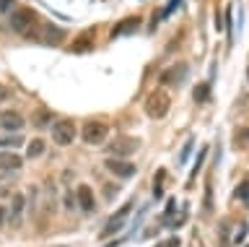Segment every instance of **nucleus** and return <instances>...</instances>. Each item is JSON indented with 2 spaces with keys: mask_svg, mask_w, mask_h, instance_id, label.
Masks as SVG:
<instances>
[{
  "mask_svg": "<svg viewBox=\"0 0 249 247\" xmlns=\"http://www.w3.org/2000/svg\"><path fill=\"white\" fill-rule=\"evenodd\" d=\"M138 149H140V143L135 138H114L112 143H107L109 156H114V159H130Z\"/></svg>",
  "mask_w": 249,
  "mask_h": 247,
  "instance_id": "nucleus-4",
  "label": "nucleus"
},
{
  "mask_svg": "<svg viewBox=\"0 0 249 247\" xmlns=\"http://www.w3.org/2000/svg\"><path fill=\"white\" fill-rule=\"evenodd\" d=\"M187 71H190V65H187V63L169 65L166 71L161 73V83H163V86H177V83H182V78L187 76Z\"/></svg>",
  "mask_w": 249,
  "mask_h": 247,
  "instance_id": "nucleus-10",
  "label": "nucleus"
},
{
  "mask_svg": "<svg viewBox=\"0 0 249 247\" xmlns=\"http://www.w3.org/2000/svg\"><path fill=\"white\" fill-rule=\"evenodd\" d=\"M5 99H11V89L0 83V102H5Z\"/></svg>",
  "mask_w": 249,
  "mask_h": 247,
  "instance_id": "nucleus-23",
  "label": "nucleus"
},
{
  "mask_svg": "<svg viewBox=\"0 0 249 247\" xmlns=\"http://www.w3.org/2000/svg\"><path fill=\"white\" fill-rule=\"evenodd\" d=\"M23 125H26V120H23L21 112H16V110H3L0 112V128L8 130V133H21Z\"/></svg>",
  "mask_w": 249,
  "mask_h": 247,
  "instance_id": "nucleus-8",
  "label": "nucleus"
},
{
  "mask_svg": "<svg viewBox=\"0 0 249 247\" xmlns=\"http://www.w3.org/2000/svg\"><path fill=\"white\" fill-rule=\"evenodd\" d=\"M107 135H109V125L101 120H89V122H83V128H81V138H83V143H89V146H101L107 141Z\"/></svg>",
  "mask_w": 249,
  "mask_h": 247,
  "instance_id": "nucleus-3",
  "label": "nucleus"
},
{
  "mask_svg": "<svg viewBox=\"0 0 249 247\" xmlns=\"http://www.w3.org/2000/svg\"><path fill=\"white\" fill-rule=\"evenodd\" d=\"M163 247H179V239H177V237H174V239H169V242L163 245Z\"/></svg>",
  "mask_w": 249,
  "mask_h": 247,
  "instance_id": "nucleus-26",
  "label": "nucleus"
},
{
  "mask_svg": "<svg viewBox=\"0 0 249 247\" xmlns=\"http://www.w3.org/2000/svg\"><path fill=\"white\" fill-rule=\"evenodd\" d=\"M52 141L57 143V146H70L75 141V125L70 120H60V122H54V128H52Z\"/></svg>",
  "mask_w": 249,
  "mask_h": 247,
  "instance_id": "nucleus-7",
  "label": "nucleus"
},
{
  "mask_svg": "<svg viewBox=\"0 0 249 247\" xmlns=\"http://www.w3.org/2000/svg\"><path fill=\"white\" fill-rule=\"evenodd\" d=\"M104 167H107L114 177H122V180H130V177H135V172H138V167L132 164L130 159H114V156H109V159L104 161Z\"/></svg>",
  "mask_w": 249,
  "mask_h": 247,
  "instance_id": "nucleus-6",
  "label": "nucleus"
},
{
  "mask_svg": "<svg viewBox=\"0 0 249 247\" xmlns=\"http://www.w3.org/2000/svg\"><path fill=\"white\" fill-rule=\"evenodd\" d=\"M21 143H26V141H23V135H18V133H11V135H3V138H0V149H3V151L18 149Z\"/></svg>",
  "mask_w": 249,
  "mask_h": 247,
  "instance_id": "nucleus-16",
  "label": "nucleus"
},
{
  "mask_svg": "<svg viewBox=\"0 0 249 247\" xmlns=\"http://www.w3.org/2000/svg\"><path fill=\"white\" fill-rule=\"evenodd\" d=\"M81 39H91V32L86 37L81 34ZM89 47H91V42H78V44H73V52H81V50H89Z\"/></svg>",
  "mask_w": 249,
  "mask_h": 247,
  "instance_id": "nucleus-19",
  "label": "nucleus"
},
{
  "mask_svg": "<svg viewBox=\"0 0 249 247\" xmlns=\"http://www.w3.org/2000/svg\"><path fill=\"white\" fill-rule=\"evenodd\" d=\"M138 26H140V19H138V16H132L130 21H122V24H117V26H114V32H112V37H120V34H132Z\"/></svg>",
  "mask_w": 249,
  "mask_h": 247,
  "instance_id": "nucleus-15",
  "label": "nucleus"
},
{
  "mask_svg": "<svg viewBox=\"0 0 249 247\" xmlns=\"http://www.w3.org/2000/svg\"><path fill=\"white\" fill-rule=\"evenodd\" d=\"M208 96H210V86H208V81H200L197 86L192 89V99L197 104H205L208 102Z\"/></svg>",
  "mask_w": 249,
  "mask_h": 247,
  "instance_id": "nucleus-17",
  "label": "nucleus"
},
{
  "mask_svg": "<svg viewBox=\"0 0 249 247\" xmlns=\"http://www.w3.org/2000/svg\"><path fill=\"white\" fill-rule=\"evenodd\" d=\"M44 151H47L44 138H31V141H26V156H29V159H39V156H44Z\"/></svg>",
  "mask_w": 249,
  "mask_h": 247,
  "instance_id": "nucleus-14",
  "label": "nucleus"
},
{
  "mask_svg": "<svg viewBox=\"0 0 249 247\" xmlns=\"http://www.w3.org/2000/svg\"><path fill=\"white\" fill-rule=\"evenodd\" d=\"M23 167V159L16 151H0V172H16Z\"/></svg>",
  "mask_w": 249,
  "mask_h": 247,
  "instance_id": "nucleus-11",
  "label": "nucleus"
},
{
  "mask_svg": "<svg viewBox=\"0 0 249 247\" xmlns=\"http://www.w3.org/2000/svg\"><path fill=\"white\" fill-rule=\"evenodd\" d=\"M5 224V206H0V227Z\"/></svg>",
  "mask_w": 249,
  "mask_h": 247,
  "instance_id": "nucleus-25",
  "label": "nucleus"
},
{
  "mask_svg": "<svg viewBox=\"0 0 249 247\" xmlns=\"http://www.w3.org/2000/svg\"><path fill=\"white\" fill-rule=\"evenodd\" d=\"M244 135H247V138H249V130H247V133H244Z\"/></svg>",
  "mask_w": 249,
  "mask_h": 247,
  "instance_id": "nucleus-27",
  "label": "nucleus"
},
{
  "mask_svg": "<svg viewBox=\"0 0 249 247\" xmlns=\"http://www.w3.org/2000/svg\"><path fill=\"white\" fill-rule=\"evenodd\" d=\"M47 120H50V112H47V110H44V112L39 110V112H36V122H34V125L42 128V125H47Z\"/></svg>",
  "mask_w": 249,
  "mask_h": 247,
  "instance_id": "nucleus-20",
  "label": "nucleus"
},
{
  "mask_svg": "<svg viewBox=\"0 0 249 247\" xmlns=\"http://www.w3.org/2000/svg\"><path fill=\"white\" fill-rule=\"evenodd\" d=\"M75 200H78V208H81L83 213H93V211H96V198H93L91 185H86V182L78 185V190H75Z\"/></svg>",
  "mask_w": 249,
  "mask_h": 247,
  "instance_id": "nucleus-9",
  "label": "nucleus"
},
{
  "mask_svg": "<svg viewBox=\"0 0 249 247\" xmlns=\"http://www.w3.org/2000/svg\"><path fill=\"white\" fill-rule=\"evenodd\" d=\"M132 213V203H124L120 211H114L112 216L107 219V224H104V231H101V239H107V237H114L117 231H120L122 227H124V221H127V216Z\"/></svg>",
  "mask_w": 249,
  "mask_h": 247,
  "instance_id": "nucleus-5",
  "label": "nucleus"
},
{
  "mask_svg": "<svg viewBox=\"0 0 249 247\" xmlns=\"http://www.w3.org/2000/svg\"><path fill=\"white\" fill-rule=\"evenodd\" d=\"M11 29L21 37H29V39H36L39 37V19L31 8H16L11 13Z\"/></svg>",
  "mask_w": 249,
  "mask_h": 247,
  "instance_id": "nucleus-1",
  "label": "nucleus"
},
{
  "mask_svg": "<svg viewBox=\"0 0 249 247\" xmlns=\"http://www.w3.org/2000/svg\"><path fill=\"white\" fill-rule=\"evenodd\" d=\"M39 37L47 42V44H60L62 39H65V32H62L60 26H54V24H42V32H39Z\"/></svg>",
  "mask_w": 249,
  "mask_h": 247,
  "instance_id": "nucleus-12",
  "label": "nucleus"
},
{
  "mask_svg": "<svg viewBox=\"0 0 249 247\" xmlns=\"http://www.w3.org/2000/svg\"><path fill=\"white\" fill-rule=\"evenodd\" d=\"M202 159H205V151H200V153H197V161H195V167H192V177L200 172V164H202Z\"/></svg>",
  "mask_w": 249,
  "mask_h": 247,
  "instance_id": "nucleus-22",
  "label": "nucleus"
},
{
  "mask_svg": "<svg viewBox=\"0 0 249 247\" xmlns=\"http://www.w3.org/2000/svg\"><path fill=\"white\" fill-rule=\"evenodd\" d=\"M0 13H13V0H0Z\"/></svg>",
  "mask_w": 249,
  "mask_h": 247,
  "instance_id": "nucleus-21",
  "label": "nucleus"
},
{
  "mask_svg": "<svg viewBox=\"0 0 249 247\" xmlns=\"http://www.w3.org/2000/svg\"><path fill=\"white\" fill-rule=\"evenodd\" d=\"M236 198H239L244 206H249V180H244V182L236 188Z\"/></svg>",
  "mask_w": 249,
  "mask_h": 247,
  "instance_id": "nucleus-18",
  "label": "nucleus"
},
{
  "mask_svg": "<svg viewBox=\"0 0 249 247\" xmlns=\"http://www.w3.org/2000/svg\"><path fill=\"white\" fill-rule=\"evenodd\" d=\"M23 211H26V198L21 195V192H16V195L11 198V224H21V219H23Z\"/></svg>",
  "mask_w": 249,
  "mask_h": 247,
  "instance_id": "nucleus-13",
  "label": "nucleus"
},
{
  "mask_svg": "<svg viewBox=\"0 0 249 247\" xmlns=\"http://www.w3.org/2000/svg\"><path fill=\"white\" fill-rule=\"evenodd\" d=\"M65 208H68V211H73V208H75V200H73V195H70V192H68V195H65Z\"/></svg>",
  "mask_w": 249,
  "mask_h": 247,
  "instance_id": "nucleus-24",
  "label": "nucleus"
},
{
  "mask_svg": "<svg viewBox=\"0 0 249 247\" xmlns=\"http://www.w3.org/2000/svg\"><path fill=\"white\" fill-rule=\"evenodd\" d=\"M169 107H171V99H169V94H166L163 89L151 91V94L145 96V102H143V110H145V114H148L151 120H161V117H166Z\"/></svg>",
  "mask_w": 249,
  "mask_h": 247,
  "instance_id": "nucleus-2",
  "label": "nucleus"
}]
</instances>
